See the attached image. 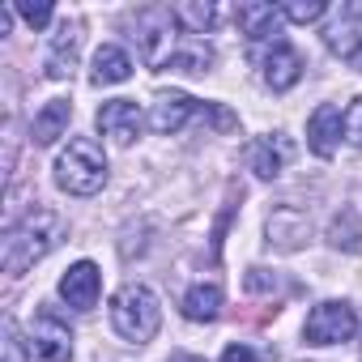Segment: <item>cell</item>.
<instances>
[{
  "mask_svg": "<svg viewBox=\"0 0 362 362\" xmlns=\"http://www.w3.org/2000/svg\"><path fill=\"white\" fill-rule=\"evenodd\" d=\"M64 235V218L52 214V209H35L26 214L9 235H5V273L9 277H22L35 260H43Z\"/></svg>",
  "mask_w": 362,
  "mask_h": 362,
  "instance_id": "6da1fadb",
  "label": "cell"
},
{
  "mask_svg": "<svg viewBox=\"0 0 362 362\" xmlns=\"http://www.w3.org/2000/svg\"><path fill=\"white\" fill-rule=\"evenodd\" d=\"M56 184L69 197H94L107 184V158L94 136H73L69 149L56 158Z\"/></svg>",
  "mask_w": 362,
  "mask_h": 362,
  "instance_id": "7a4b0ae2",
  "label": "cell"
},
{
  "mask_svg": "<svg viewBox=\"0 0 362 362\" xmlns=\"http://www.w3.org/2000/svg\"><path fill=\"white\" fill-rule=\"evenodd\" d=\"M111 324H115V332L124 337V341H132V345H145L153 332H158V324H162V307H158V294L149 290V286H124L115 298H111Z\"/></svg>",
  "mask_w": 362,
  "mask_h": 362,
  "instance_id": "3957f363",
  "label": "cell"
},
{
  "mask_svg": "<svg viewBox=\"0 0 362 362\" xmlns=\"http://www.w3.org/2000/svg\"><path fill=\"white\" fill-rule=\"evenodd\" d=\"M132 39H136V47H141V56H145V64H166V56L175 52L170 43H175V13L170 9H141L136 18H132Z\"/></svg>",
  "mask_w": 362,
  "mask_h": 362,
  "instance_id": "277c9868",
  "label": "cell"
},
{
  "mask_svg": "<svg viewBox=\"0 0 362 362\" xmlns=\"http://www.w3.org/2000/svg\"><path fill=\"white\" fill-rule=\"evenodd\" d=\"M358 328V315L349 303H320L311 315H307V341L311 345H337V341H349Z\"/></svg>",
  "mask_w": 362,
  "mask_h": 362,
  "instance_id": "5b68a950",
  "label": "cell"
},
{
  "mask_svg": "<svg viewBox=\"0 0 362 362\" xmlns=\"http://www.w3.org/2000/svg\"><path fill=\"white\" fill-rule=\"evenodd\" d=\"M30 354L39 362H69L73 358V332L56 311H39L30 328Z\"/></svg>",
  "mask_w": 362,
  "mask_h": 362,
  "instance_id": "8992f818",
  "label": "cell"
},
{
  "mask_svg": "<svg viewBox=\"0 0 362 362\" xmlns=\"http://www.w3.org/2000/svg\"><path fill=\"white\" fill-rule=\"evenodd\" d=\"M141 124H145V115H141V107L132 98H111V103L98 107V128L115 145H132L141 136Z\"/></svg>",
  "mask_w": 362,
  "mask_h": 362,
  "instance_id": "52a82bcc",
  "label": "cell"
},
{
  "mask_svg": "<svg viewBox=\"0 0 362 362\" xmlns=\"http://www.w3.org/2000/svg\"><path fill=\"white\" fill-rule=\"evenodd\" d=\"M264 230H269V243H273V247L294 252V247H303V243H307V235H311V218H307L298 205H281V209H273V214H269Z\"/></svg>",
  "mask_w": 362,
  "mask_h": 362,
  "instance_id": "ba28073f",
  "label": "cell"
},
{
  "mask_svg": "<svg viewBox=\"0 0 362 362\" xmlns=\"http://www.w3.org/2000/svg\"><path fill=\"white\" fill-rule=\"evenodd\" d=\"M98 290H103V277H98V264L94 260H77L64 277H60V298L77 311H90L98 303Z\"/></svg>",
  "mask_w": 362,
  "mask_h": 362,
  "instance_id": "9c48e42d",
  "label": "cell"
},
{
  "mask_svg": "<svg viewBox=\"0 0 362 362\" xmlns=\"http://www.w3.org/2000/svg\"><path fill=\"white\" fill-rule=\"evenodd\" d=\"M341 128H345V115H341L332 103H320V107L311 111V119H307V145H311V153H315V158H332Z\"/></svg>",
  "mask_w": 362,
  "mask_h": 362,
  "instance_id": "30bf717a",
  "label": "cell"
},
{
  "mask_svg": "<svg viewBox=\"0 0 362 362\" xmlns=\"http://www.w3.org/2000/svg\"><path fill=\"white\" fill-rule=\"evenodd\" d=\"M235 18H239V26H243V35L252 39V43H277V30H281V9L277 5H260V0H247V5H239L235 9Z\"/></svg>",
  "mask_w": 362,
  "mask_h": 362,
  "instance_id": "8fae6325",
  "label": "cell"
},
{
  "mask_svg": "<svg viewBox=\"0 0 362 362\" xmlns=\"http://www.w3.org/2000/svg\"><path fill=\"white\" fill-rule=\"evenodd\" d=\"M192 111H201V103H192L188 94L170 90V94H158V98H153V115H149V124H153V132H179V128L188 124Z\"/></svg>",
  "mask_w": 362,
  "mask_h": 362,
  "instance_id": "7c38bea8",
  "label": "cell"
},
{
  "mask_svg": "<svg viewBox=\"0 0 362 362\" xmlns=\"http://www.w3.org/2000/svg\"><path fill=\"white\" fill-rule=\"evenodd\" d=\"M298 77H303V56L290 43H273V52L264 56V81L273 90H290L298 86Z\"/></svg>",
  "mask_w": 362,
  "mask_h": 362,
  "instance_id": "4fadbf2b",
  "label": "cell"
},
{
  "mask_svg": "<svg viewBox=\"0 0 362 362\" xmlns=\"http://www.w3.org/2000/svg\"><path fill=\"white\" fill-rule=\"evenodd\" d=\"M81 26L77 22H60V30H56V39H52V52H47V64H43V73L47 77H69L73 73V64H77V35Z\"/></svg>",
  "mask_w": 362,
  "mask_h": 362,
  "instance_id": "5bb4252c",
  "label": "cell"
},
{
  "mask_svg": "<svg viewBox=\"0 0 362 362\" xmlns=\"http://www.w3.org/2000/svg\"><path fill=\"white\" fill-rule=\"evenodd\" d=\"M69 119H73V103H69V98H52V103L35 115V124H30L35 145H56V141L64 136Z\"/></svg>",
  "mask_w": 362,
  "mask_h": 362,
  "instance_id": "9a60e30c",
  "label": "cell"
},
{
  "mask_svg": "<svg viewBox=\"0 0 362 362\" xmlns=\"http://www.w3.org/2000/svg\"><path fill=\"white\" fill-rule=\"evenodd\" d=\"M286 158H290L286 136H260V141H252V149H247V162H252V170H256L260 179H277V175L286 170Z\"/></svg>",
  "mask_w": 362,
  "mask_h": 362,
  "instance_id": "2e32d148",
  "label": "cell"
},
{
  "mask_svg": "<svg viewBox=\"0 0 362 362\" xmlns=\"http://www.w3.org/2000/svg\"><path fill=\"white\" fill-rule=\"evenodd\" d=\"M132 77V56L124 52V47H98L94 52V69H90V81L94 86H119V81H128Z\"/></svg>",
  "mask_w": 362,
  "mask_h": 362,
  "instance_id": "e0dca14e",
  "label": "cell"
},
{
  "mask_svg": "<svg viewBox=\"0 0 362 362\" xmlns=\"http://www.w3.org/2000/svg\"><path fill=\"white\" fill-rule=\"evenodd\" d=\"M218 311H222V286L201 281V286H192L184 294V315L192 324H209V320H218Z\"/></svg>",
  "mask_w": 362,
  "mask_h": 362,
  "instance_id": "ac0fdd59",
  "label": "cell"
},
{
  "mask_svg": "<svg viewBox=\"0 0 362 362\" xmlns=\"http://www.w3.org/2000/svg\"><path fill=\"white\" fill-rule=\"evenodd\" d=\"M170 13H175L179 26H188L192 35H205V30L218 26V5H214V0H184V5H175Z\"/></svg>",
  "mask_w": 362,
  "mask_h": 362,
  "instance_id": "d6986e66",
  "label": "cell"
},
{
  "mask_svg": "<svg viewBox=\"0 0 362 362\" xmlns=\"http://www.w3.org/2000/svg\"><path fill=\"white\" fill-rule=\"evenodd\" d=\"M209 64H214V52H209L205 43H188V47L170 52L162 69H175V73H205Z\"/></svg>",
  "mask_w": 362,
  "mask_h": 362,
  "instance_id": "ffe728a7",
  "label": "cell"
},
{
  "mask_svg": "<svg viewBox=\"0 0 362 362\" xmlns=\"http://www.w3.org/2000/svg\"><path fill=\"white\" fill-rule=\"evenodd\" d=\"M328 47H332L345 64H354V69L362 73V30H354V26H332V30H328Z\"/></svg>",
  "mask_w": 362,
  "mask_h": 362,
  "instance_id": "44dd1931",
  "label": "cell"
},
{
  "mask_svg": "<svg viewBox=\"0 0 362 362\" xmlns=\"http://www.w3.org/2000/svg\"><path fill=\"white\" fill-rule=\"evenodd\" d=\"M324 13H328L324 0H290V5H281V18H290V22H298V26L320 22Z\"/></svg>",
  "mask_w": 362,
  "mask_h": 362,
  "instance_id": "7402d4cb",
  "label": "cell"
},
{
  "mask_svg": "<svg viewBox=\"0 0 362 362\" xmlns=\"http://www.w3.org/2000/svg\"><path fill=\"white\" fill-rule=\"evenodd\" d=\"M18 13H22V22L30 26V30H43L47 22H52V5H47V0H18Z\"/></svg>",
  "mask_w": 362,
  "mask_h": 362,
  "instance_id": "603a6c76",
  "label": "cell"
},
{
  "mask_svg": "<svg viewBox=\"0 0 362 362\" xmlns=\"http://www.w3.org/2000/svg\"><path fill=\"white\" fill-rule=\"evenodd\" d=\"M328 235H332V243H337V247L354 252V247H358V226H354V214H349V209H345V214H337Z\"/></svg>",
  "mask_w": 362,
  "mask_h": 362,
  "instance_id": "cb8c5ba5",
  "label": "cell"
},
{
  "mask_svg": "<svg viewBox=\"0 0 362 362\" xmlns=\"http://www.w3.org/2000/svg\"><path fill=\"white\" fill-rule=\"evenodd\" d=\"M243 290H247V294H273V290H277V273H269V269H252V273L243 277Z\"/></svg>",
  "mask_w": 362,
  "mask_h": 362,
  "instance_id": "d4e9b609",
  "label": "cell"
},
{
  "mask_svg": "<svg viewBox=\"0 0 362 362\" xmlns=\"http://www.w3.org/2000/svg\"><path fill=\"white\" fill-rule=\"evenodd\" d=\"M5 362H26V345L18 337V324L5 320Z\"/></svg>",
  "mask_w": 362,
  "mask_h": 362,
  "instance_id": "484cf974",
  "label": "cell"
},
{
  "mask_svg": "<svg viewBox=\"0 0 362 362\" xmlns=\"http://www.w3.org/2000/svg\"><path fill=\"white\" fill-rule=\"evenodd\" d=\"M345 136L354 141V145H362V94L349 103V111H345Z\"/></svg>",
  "mask_w": 362,
  "mask_h": 362,
  "instance_id": "4316f807",
  "label": "cell"
},
{
  "mask_svg": "<svg viewBox=\"0 0 362 362\" xmlns=\"http://www.w3.org/2000/svg\"><path fill=\"white\" fill-rule=\"evenodd\" d=\"M222 362H256V354L247 345H226L222 349Z\"/></svg>",
  "mask_w": 362,
  "mask_h": 362,
  "instance_id": "83f0119b",
  "label": "cell"
}]
</instances>
